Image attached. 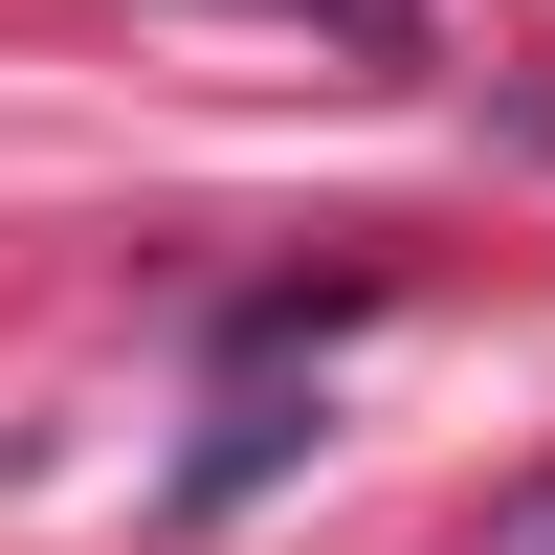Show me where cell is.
<instances>
[{
    "label": "cell",
    "instance_id": "1",
    "mask_svg": "<svg viewBox=\"0 0 555 555\" xmlns=\"http://www.w3.org/2000/svg\"><path fill=\"white\" fill-rule=\"evenodd\" d=\"M311 23H400V0H311Z\"/></svg>",
    "mask_w": 555,
    "mask_h": 555
}]
</instances>
